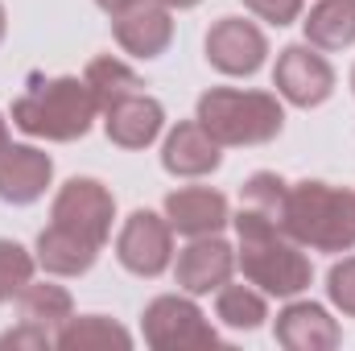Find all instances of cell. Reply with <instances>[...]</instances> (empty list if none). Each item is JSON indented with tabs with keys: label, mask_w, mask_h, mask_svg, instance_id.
Listing matches in <instances>:
<instances>
[{
	"label": "cell",
	"mask_w": 355,
	"mask_h": 351,
	"mask_svg": "<svg viewBox=\"0 0 355 351\" xmlns=\"http://www.w3.org/2000/svg\"><path fill=\"white\" fill-rule=\"evenodd\" d=\"M95 95L83 79H33L12 103V124L46 141H79L95 120Z\"/></svg>",
	"instance_id": "cell-1"
},
{
	"label": "cell",
	"mask_w": 355,
	"mask_h": 351,
	"mask_svg": "<svg viewBox=\"0 0 355 351\" xmlns=\"http://www.w3.org/2000/svg\"><path fill=\"white\" fill-rule=\"evenodd\" d=\"M285 232L318 252H347L355 244V194L327 182H297L285 198Z\"/></svg>",
	"instance_id": "cell-2"
},
{
	"label": "cell",
	"mask_w": 355,
	"mask_h": 351,
	"mask_svg": "<svg viewBox=\"0 0 355 351\" xmlns=\"http://www.w3.org/2000/svg\"><path fill=\"white\" fill-rule=\"evenodd\" d=\"M219 145H265L281 132L285 112L277 95L268 91H236V87H211L198 99L194 116Z\"/></svg>",
	"instance_id": "cell-3"
},
{
	"label": "cell",
	"mask_w": 355,
	"mask_h": 351,
	"mask_svg": "<svg viewBox=\"0 0 355 351\" xmlns=\"http://www.w3.org/2000/svg\"><path fill=\"white\" fill-rule=\"evenodd\" d=\"M240 268L252 285H261L272 298H297L302 289H310V257L281 240V232L272 236H252V240H240Z\"/></svg>",
	"instance_id": "cell-4"
},
{
	"label": "cell",
	"mask_w": 355,
	"mask_h": 351,
	"mask_svg": "<svg viewBox=\"0 0 355 351\" xmlns=\"http://www.w3.org/2000/svg\"><path fill=\"white\" fill-rule=\"evenodd\" d=\"M145 339L157 351H182V348H215L219 335L202 318V310L186 298H153L145 306Z\"/></svg>",
	"instance_id": "cell-5"
},
{
	"label": "cell",
	"mask_w": 355,
	"mask_h": 351,
	"mask_svg": "<svg viewBox=\"0 0 355 351\" xmlns=\"http://www.w3.org/2000/svg\"><path fill=\"white\" fill-rule=\"evenodd\" d=\"M112 215H116V198L107 194L103 182H95V178H71L58 190V198H54L50 223L71 228V232L87 236L91 244L103 248V240L112 236Z\"/></svg>",
	"instance_id": "cell-6"
},
{
	"label": "cell",
	"mask_w": 355,
	"mask_h": 351,
	"mask_svg": "<svg viewBox=\"0 0 355 351\" xmlns=\"http://www.w3.org/2000/svg\"><path fill=\"white\" fill-rule=\"evenodd\" d=\"M116 257L137 277H157L174 261V228L153 211H132L116 236Z\"/></svg>",
	"instance_id": "cell-7"
},
{
	"label": "cell",
	"mask_w": 355,
	"mask_h": 351,
	"mask_svg": "<svg viewBox=\"0 0 355 351\" xmlns=\"http://www.w3.org/2000/svg\"><path fill=\"white\" fill-rule=\"evenodd\" d=\"M272 87L293 108H318L335 91V71L310 42L306 46H285L281 58H277V71H272Z\"/></svg>",
	"instance_id": "cell-8"
},
{
	"label": "cell",
	"mask_w": 355,
	"mask_h": 351,
	"mask_svg": "<svg viewBox=\"0 0 355 351\" xmlns=\"http://www.w3.org/2000/svg\"><path fill=\"white\" fill-rule=\"evenodd\" d=\"M265 33L244 17H223L207 33V62L219 75H257L265 67Z\"/></svg>",
	"instance_id": "cell-9"
},
{
	"label": "cell",
	"mask_w": 355,
	"mask_h": 351,
	"mask_svg": "<svg viewBox=\"0 0 355 351\" xmlns=\"http://www.w3.org/2000/svg\"><path fill=\"white\" fill-rule=\"evenodd\" d=\"M285 198H289V186L277 174H252L240 186V215L232 219L240 240H252V236H272V232H285Z\"/></svg>",
	"instance_id": "cell-10"
},
{
	"label": "cell",
	"mask_w": 355,
	"mask_h": 351,
	"mask_svg": "<svg viewBox=\"0 0 355 351\" xmlns=\"http://www.w3.org/2000/svg\"><path fill=\"white\" fill-rule=\"evenodd\" d=\"M112 29H116V42H120L132 58H157V54H166V46L174 42L170 8L157 4V0H141V4H132L128 12L112 17Z\"/></svg>",
	"instance_id": "cell-11"
},
{
	"label": "cell",
	"mask_w": 355,
	"mask_h": 351,
	"mask_svg": "<svg viewBox=\"0 0 355 351\" xmlns=\"http://www.w3.org/2000/svg\"><path fill=\"white\" fill-rule=\"evenodd\" d=\"M232 268H236L232 244H223L219 236H194V244L178 252L174 277L186 293H211V289L227 285Z\"/></svg>",
	"instance_id": "cell-12"
},
{
	"label": "cell",
	"mask_w": 355,
	"mask_h": 351,
	"mask_svg": "<svg viewBox=\"0 0 355 351\" xmlns=\"http://www.w3.org/2000/svg\"><path fill=\"white\" fill-rule=\"evenodd\" d=\"M54 178V162L33 145H8L0 153V198L12 207L37 203Z\"/></svg>",
	"instance_id": "cell-13"
},
{
	"label": "cell",
	"mask_w": 355,
	"mask_h": 351,
	"mask_svg": "<svg viewBox=\"0 0 355 351\" xmlns=\"http://www.w3.org/2000/svg\"><path fill=\"white\" fill-rule=\"evenodd\" d=\"M166 219L178 236H215L227 223V198L211 186H182L166 198Z\"/></svg>",
	"instance_id": "cell-14"
},
{
	"label": "cell",
	"mask_w": 355,
	"mask_h": 351,
	"mask_svg": "<svg viewBox=\"0 0 355 351\" xmlns=\"http://www.w3.org/2000/svg\"><path fill=\"white\" fill-rule=\"evenodd\" d=\"M223 145L198 124V120H182L174 132L166 137V149H162V166L174 178H202L211 170H219Z\"/></svg>",
	"instance_id": "cell-15"
},
{
	"label": "cell",
	"mask_w": 355,
	"mask_h": 351,
	"mask_svg": "<svg viewBox=\"0 0 355 351\" xmlns=\"http://www.w3.org/2000/svg\"><path fill=\"white\" fill-rule=\"evenodd\" d=\"M339 323L314 302H293L277 314V343L289 351H331L339 348Z\"/></svg>",
	"instance_id": "cell-16"
},
{
	"label": "cell",
	"mask_w": 355,
	"mask_h": 351,
	"mask_svg": "<svg viewBox=\"0 0 355 351\" xmlns=\"http://www.w3.org/2000/svg\"><path fill=\"white\" fill-rule=\"evenodd\" d=\"M162 124H166V112L145 91H137V95L120 99L116 108H107V120H103L107 141L120 145V149H145V145H153L157 132H162Z\"/></svg>",
	"instance_id": "cell-17"
},
{
	"label": "cell",
	"mask_w": 355,
	"mask_h": 351,
	"mask_svg": "<svg viewBox=\"0 0 355 351\" xmlns=\"http://www.w3.org/2000/svg\"><path fill=\"white\" fill-rule=\"evenodd\" d=\"M99 257V244H91L87 236L71 232V228H58L50 223L42 236H37V261L46 273H58V277H79L87 273Z\"/></svg>",
	"instance_id": "cell-18"
},
{
	"label": "cell",
	"mask_w": 355,
	"mask_h": 351,
	"mask_svg": "<svg viewBox=\"0 0 355 351\" xmlns=\"http://www.w3.org/2000/svg\"><path fill=\"white\" fill-rule=\"evenodd\" d=\"M302 25L314 50H343L355 42V0H318Z\"/></svg>",
	"instance_id": "cell-19"
},
{
	"label": "cell",
	"mask_w": 355,
	"mask_h": 351,
	"mask_svg": "<svg viewBox=\"0 0 355 351\" xmlns=\"http://www.w3.org/2000/svg\"><path fill=\"white\" fill-rule=\"evenodd\" d=\"M83 83L91 87V95H95V108H99V112L116 108L120 99H128V95H137V91L145 87V83H141V75H137L128 62L112 58V54H103V58H91V62H87V75H83Z\"/></svg>",
	"instance_id": "cell-20"
},
{
	"label": "cell",
	"mask_w": 355,
	"mask_h": 351,
	"mask_svg": "<svg viewBox=\"0 0 355 351\" xmlns=\"http://www.w3.org/2000/svg\"><path fill=\"white\" fill-rule=\"evenodd\" d=\"M54 343L62 351H107V348H128L132 335L124 327H116L112 318H103V314H87V318L71 314Z\"/></svg>",
	"instance_id": "cell-21"
},
{
	"label": "cell",
	"mask_w": 355,
	"mask_h": 351,
	"mask_svg": "<svg viewBox=\"0 0 355 351\" xmlns=\"http://www.w3.org/2000/svg\"><path fill=\"white\" fill-rule=\"evenodd\" d=\"M17 314L21 323H33V327H62L71 318V293L62 285H25L17 293Z\"/></svg>",
	"instance_id": "cell-22"
},
{
	"label": "cell",
	"mask_w": 355,
	"mask_h": 351,
	"mask_svg": "<svg viewBox=\"0 0 355 351\" xmlns=\"http://www.w3.org/2000/svg\"><path fill=\"white\" fill-rule=\"evenodd\" d=\"M215 314L232 331H257L268 318V306H265V298L257 289H248V285H219Z\"/></svg>",
	"instance_id": "cell-23"
},
{
	"label": "cell",
	"mask_w": 355,
	"mask_h": 351,
	"mask_svg": "<svg viewBox=\"0 0 355 351\" xmlns=\"http://www.w3.org/2000/svg\"><path fill=\"white\" fill-rule=\"evenodd\" d=\"M33 281V257L17 240H0V302H12Z\"/></svg>",
	"instance_id": "cell-24"
},
{
	"label": "cell",
	"mask_w": 355,
	"mask_h": 351,
	"mask_svg": "<svg viewBox=\"0 0 355 351\" xmlns=\"http://www.w3.org/2000/svg\"><path fill=\"white\" fill-rule=\"evenodd\" d=\"M327 293H331V302L343 310V314H352L355 318V257L347 261H339L331 268V277H327Z\"/></svg>",
	"instance_id": "cell-25"
},
{
	"label": "cell",
	"mask_w": 355,
	"mask_h": 351,
	"mask_svg": "<svg viewBox=\"0 0 355 351\" xmlns=\"http://www.w3.org/2000/svg\"><path fill=\"white\" fill-rule=\"evenodd\" d=\"M261 21H268V25H293L297 17H302V0H244Z\"/></svg>",
	"instance_id": "cell-26"
},
{
	"label": "cell",
	"mask_w": 355,
	"mask_h": 351,
	"mask_svg": "<svg viewBox=\"0 0 355 351\" xmlns=\"http://www.w3.org/2000/svg\"><path fill=\"white\" fill-rule=\"evenodd\" d=\"M17 348H50V331L33 327V323H21V327L4 331L0 335V351H17Z\"/></svg>",
	"instance_id": "cell-27"
},
{
	"label": "cell",
	"mask_w": 355,
	"mask_h": 351,
	"mask_svg": "<svg viewBox=\"0 0 355 351\" xmlns=\"http://www.w3.org/2000/svg\"><path fill=\"white\" fill-rule=\"evenodd\" d=\"M95 4H99L107 17H120V12H128L132 4H141V0H95Z\"/></svg>",
	"instance_id": "cell-28"
},
{
	"label": "cell",
	"mask_w": 355,
	"mask_h": 351,
	"mask_svg": "<svg viewBox=\"0 0 355 351\" xmlns=\"http://www.w3.org/2000/svg\"><path fill=\"white\" fill-rule=\"evenodd\" d=\"M157 4H166V8H194L198 0H157Z\"/></svg>",
	"instance_id": "cell-29"
},
{
	"label": "cell",
	"mask_w": 355,
	"mask_h": 351,
	"mask_svg": "<svg viewBox=\"0 0 355 351\" xmlns=\"http://www.w3.org/2000/svg\"><path fill=\"white\" fill-rule=\"evenodd\" d=\"M8 149V124H4V116H0V153Z\"/></svg>",
	"instance_id": "cell-30"
},
{
	"label": "cell",
	"mask_w": 355,
	"mask_h": 351,
	"mask_svg": "<svg viewBox=\"0 0 355 351\" xmlns=\"http://www.w3.org/2000/svg\"><path fill=\"white\" fill-rule=\"evenodd\" d=\"M4 29H8V17H4V4H0V42H4Z\"/></svg>",
	"instance_id": "cell-31"
},
{
	"label": "cell",
	"mask_w": 355,
	"mask_h": 351,
	"mask_svg": "<svg viewBox=\"0 0 355 351\" xmlns=\"http://www.w3.org/2000/svg\"><path fill=\"white\" fill-rule=\"evenodd\" d=\"M352 91H355V71H352Z\"/></svg>",
	"instance_id": "cell-32"
}]
</instances>
